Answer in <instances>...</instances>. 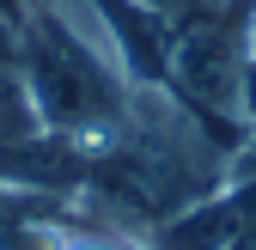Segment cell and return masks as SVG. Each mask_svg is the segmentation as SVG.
Masks as SVG:
<instances>
[{
	"instance_id": "obj_1",
	"label": "cell",
	"mask_w": 256,
	"mask_h": 250,
	"mask_svg": "<svg viewBox=\"0 0 256 250\" xmlns=\"http://www.w3.org/2000/svg\"><path fill=\"white\" fill-rule=\"evenodd\" d=\"M18 74L43 128L86 152L122 128L140 86L98 0H30L18 12Z\"/></svg>"
},
{
	"instance_id": "obj_2",
	"label": "cell",
	"mask_w": 256,
	"mask_h": 250,
	"mask_svg": "<svg viewBox=\"0 0 256 250\" xmlns=\"http://www.w3.org/2000/svg\"><path fill=\"white\" fill-rule=\"evenodd\" d=\"M37 134H43V116L30 104V86L18 74V61H0V159L18 152L24 140H37Z\"/></svg>"
},
{
	"instance_id": "obj_3",
	"label": "cell",
	"mask_w": 256,
	"mask_h": 250,
	"mask_svg": "<svg viewBox=\"0 0 256 250\" xmlns=\"http://www.w3.org/2000/svg\"><path fill=\"white\" fill-rule=\"evenodd\" d=\"M128 6H140V12L165 18V24H183V18H208V12H226V6H238V0H128Z\"/></svg>"
},
{
	"instance_id": "obj_4",
	"label": "cell",
	"mask_w": 256,
	"mask_h": 250,
	"mask_svg": "<svg viewBox=\"0 0 256 250\" xmlns=\"http://www.w3.org/2000/svg\"><path fill=\"white\" fill-rule=\"evenodd\" d=\"M0 61H18V18L0 6Z\"/></svg>"
},
{
	"instance_id": "obj_5",
	"label": "cell",
	"mask_w": 256,
	"mask_h": 250,
	"mask_svg": "<svg viewBox=\"0 0 256 250\" xmlns=\"http://www.w3.org/2000/svg\"><path fill=\"white\" fill-rule=\"evenodd\" d=\"M226 250H256V202H250V214H244V226H238V238H232Z\"/></svg>"
},
{
	"instance_id": "obj_6",
	"label": "cell",
	"mask_w": 256,
	"mask_h": 250,
	"mask_svg": "<svg viewBox=\"0 0 256 250\" xmlns=\"http://www.w3.org/2000/svg\"><path fill=\"white\" fill-rule=\"evenodd\" d=\"M244 49H250V61H256V6H250V18H244Z\"/></svg>"
},
{
	"instance_id": "obj_7",
	"label": "cell",
	"mask_w": 256,
	"mask_h": 250,
	"mask_svg": "<svg viewBox=\"0 0 256 250\" xmlns=\"http://www.w3.org/2000/svg\"><path fill=\"white\" fill-rule=\"evenodd\" d=\"M0 6H6V12H12V18H18V12H24V6H30V0H0Z\"/></svg>"
}]
</instances>
